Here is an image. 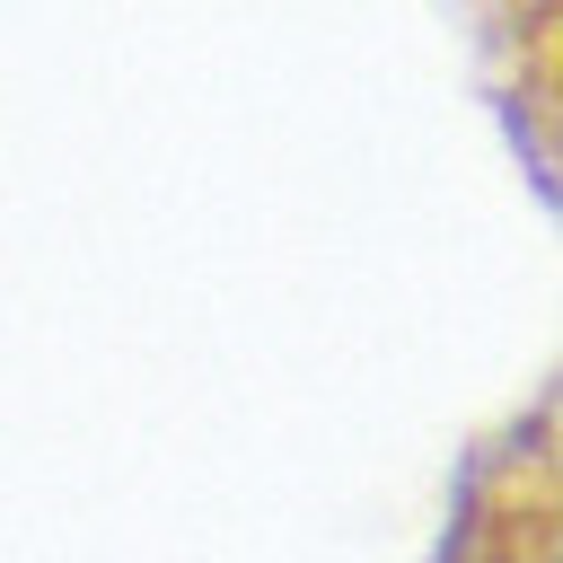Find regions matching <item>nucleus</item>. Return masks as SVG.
I'll use <instances>...</instances> for the list:
<instances>
[{
    "label": "nucleus",
    "instance_id": "1",
    "mask_svg": "<svg viewBox=\"0 0 563 563\" xmlns=\"http://www.w3.org/2000/svg\"><path fill=\"white\" fill-rule=\"evenodd\" d=\"M431 563H563V352L466 440Z\"/></svg>",
    "mask_w": 563,
    "mask_h": 563
},
{
    "label": "nucleus",
    "instance_id": "2",
    "mask_svg": "<svg viewBox=\"0 0 563 563\" xmlns=\"http://www.w3.org/2000/svg\"><path fill=\"white\" fill-rule=\"evenodd\" d=\"M466 26H475L484 97L528 185L563 220V0H466Z\"/></svg>",
    "mask_w": 563,
    "mask_h": 563
}]
</instances>
